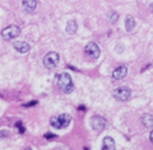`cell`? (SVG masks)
Wrapping results in <instances>:
<instances>
[{
    "instance_id": "21",
    "label": "cell",
    "mask_w": 153,
    "mask_h": 150,
    "mask_svg": "<svg viewBox=\"0 0 153 150\" xmlns=\"http://www.w3.org/2000/svg\"><path fill=\"white\" fill-rule=\"evenodd\" d=\"M150 10H152V11H153V2L150 4Z\"/></svg>"
},
{
    "instance_id": "17",
    "label": "cell",
    "mask_w": 153,
    "mask_h": 150,
    "mask_svg": "<svg viewBox=\"0 0 153 150\" xmlns=\"http://www.w3.org/2000/svg\"><path fill=\"white\" fill-rule=\"evenodd\" d=\"M44 137H46V139H51V138H54L55 137H56V135L54 134H52V133H50V132H48V133H46V134H44Z\"/></svg>"
},
{
    "instance_id": "6",
    "label": "cell",
    "mask_w": 153,
    "mask_h": 150,
    "mask_svg": "<svg viewBox=\"0 0 153 150\" xmlns=\"http://www.w3.org/2000/svg\"><path fill=\"white\" fill-rule=\"evenodd\" d=\"M20 34V28L16 25H10L1 31V36L4 40H11L18 37Z\"/></svg>"
},
{
    "instance_id": "8",
    "label": "cell",
    "mask_w": 153,
    "mask_h": 150,
    "mask_svg": "<svg viewBox=\"0 0 153 150\" xmlns=\"http://www.w3.org/2000/svg\"><path fill=\"white\" fill-rule=\"evenodd\" d=\"M22 4L25 13H32L37 7V0H22Z\"/></svg>"
},
{
    "instance_id": "15",
    "label": "cell",
    "mask_w": 153,
    "mask_h": 150,
    "mask_svg": "<svg viewBox=\"0 0 153 150\" xmlns=\"http://www.w3.org/2000/svg\"><path fill=\"white\" fill-rule=\"evenodd\" d=\"M118 18H119V15L117 13L114 11L111 12L110 15H109V21L111 23H115L118 20Z\"/></svg>"
},
{
    "instance_id": "4",
    "label": "cell",
    "mask_w": 153,
    "mask_h": 150,
    "mask_svg": "<svg viewBox=\"0 0 153 150\" xmlns=\"http://www.w3.org/2000/svg\"><path fill=\"white\" fill-rule=\"evenodd\" d=\"M131 89L128 87H120L113 92V97L119 101H126L131 97Z\"/></svg>"
},
{
    "instance_id": "14",
    "label": "cell",
    "mask_w": 153,
    "mask_h": 150,
    "mask_svg": "<svg viewBox=\"0 0 153 150\" xmlns=\"http://www.w3.org/2000/svg\"><path fill=\"white\" fill-rule=\"evenodd\" d=\"M78 29V25L75 20H70L67 22L66 31L68 34H73L76 32Z\"/></svg>"
},
{
    "instance_id": "18",
    "label": "cell",
    "mask_w": 153,
    "mask_h": 150,
    "mask_svg": "<svg viewBox=\"0 0 153 150\" xmlns=\"http://www.w3.org/2000/svg\"><path fill=\"white\" fill-rule=\"evenodd\" d=\"M8 135L7 131H0V138H4Z\"/></svg>"
},
{
    "instance_id": "16",
    "label": "cell",
    "mask_w": 153,
    "mask_h": 150,
    "mask_svg": "<svg viewBox=\"0 0 153 150\" xmlns=\"http://www.w3.org/2000/svg\"><path fill=\"white\" fill-rule=\"evenodd\" d=\"M16 126L18 128H19V132L21 133V134H22V133L25 132V128H23V126H22V123H21V122H18V123H16Z\"/></svg>"
},
{
    "instance_id": "22",
    "label": "cell",
    "mask_w": 153,
    "mask_h": 150,
    "mask_svg": "<svg viewBox=\"0 0 153 150\" xmlns=\"http://www.w3.org/2000/svg\"><path fill=\"white\" fill-rule=\"evenodd\" d=\"M25 150H32V149H31L30 147H28V148H26V149H25Z\"/></svg>"
},
{
    "instance_id": "19",
    "label": "cell",
    "mask_w": 153,
    "mask_h": 150,
    "mask_svg": "<svg viewBox=\"0 0 153 150\" xmlns=\"http://www.w3.org/2000/svg\"><path fill=\"white\" fill-rule=\"evenodd\" d=\"M37 103V101H31L30 103H28V104H25L24 105V106H27V107H28V106H31V105H36Z\"/></svg>"
},
{
    "instance_id": "13",
    "label": "cell",
    "mask_w": 153,
    "mask_h": 150,
    "mask_svg": "<svg viewBox=\"0 0 153 150\" xmlns=\"http://www.w3.org/2000/svg\"><path fill=\"white\" fill-rule=\"evenodd\" d=\"M125 26L127 31H131L135 27V21L131 15H127L125 19Z\"/></svg>"
},
{
    "instance_id": "10",
    "label": "cell",
    "mask_w": 153,
    "mask_h": 150,
    "mask_svg": "<svg viewBox=\"0 0 153 150\" xmlns=\"http://www.w3.org/2000/svg\"><path fill=\"white\" fill-rule=\"evenodd\" d=\"M116 146L114 139L111 137H105L103 139L102 150H115Z\"/></svg>"
},
{
    "instance_id": "12",
    "label": "cell",
    "mask_w": 153,
    "mask_h": 150,
    "mask_svg": "<svg viewBox=\"0 0 153 150\" xmlns=\"http://www.w3.org/2000/svg\"><path fill=\"white\" fill-rule=\"evenodd\" d=\"M141 123L146 128H153V115L150 114H145L141 117Z\"/></svg>"
},
{
    "instance_id": "23",
    "label": "cell",
    "mask_w": 153,
    "mask_h": 150,
    "mask_svg": "<svg viewBox=\"0 0 153 150\" xmlns=\"http://www.w3.org/2000/svg\"><path fill=\"white\" fill-rule=\"evenodd\" d=\"M85 150H89V149H87V148H85Z\"/></svg>"
},
{
    "instance_id": "11",
    "label": "cell",
    "mask_w": 153,
    "mask_h": 150,
    "mask_svg": "<svg viewBox=\"0 0 153 150\" xmlns=\"http://www.w3.org/2000/svg\"><path fill=\"white\" fill-rule=\"evenodd\" d=\"M13 48L20 53H26L29 51L30 46L27 43L23 41H16L13 43Z\"/></svg>"
},
{
    "instance_id": "7",
    "label": "cell",
    "mask_w": 153,
    "mask_h": 150,
    "mask_svg": "<svg viewBox=\"0 0 153 150\" xmlns=\"http://www.w3.org/2000/svg\"><path fill=\"white\" fill-rule=\"evenodd\" d=\"M85 52L92 58H97L100 55V49L98 45L94 42L88 43L85 47Z\"/></svg>"
},
{
    "instance_id": "9",
    "label": "cell",
    "mask_w": 153,
    "mask_h": 150,
    "mask_svg": "<svg viewBox=\"0 0 153 150\" xmlns=\"http://www.w3.org/2000/svg\"><path fill=\"white\" fill-rule=\"evenodd\" d=\"M127 72H128V70H127L126 67L122 65L118 67V68H117L113 72V73H112V77L114 79H116V80H120V79H123L126 76Z\"/></svg>"
},
{
    "instance_id": "1",
    "label": "cell",
    "mask_w": 153,
    "mask_h": 150,
    "mask_svg": "<svg viewBox=\"0 0 153 150\" xmlns=\"http://www.w3.org/2000/svg\"><path fill=\"white\" fill-rule=\"evenodd\" d=\"M72 117L68 114H61L59 116H54L51 117L49 123L53 128L56 129L67 128L71 122Z\"/></svg>"
},
{
    "instance_id": "2",
    "label": "cell",
    "mask_w": 153,
    "mask_h": 150,
    "mask_svg": "<svg viewBox=\"0 0 153 150\" xmlns=\"http://www.w3.org/2000/svg\"><path fill=\"white\" fill-rule=\"evenodd\" d=\"M58 86L61 91L66 94H70L74 89L73 81L70 75L67 73H63L58 79Z\"/></svg>"
},
{
    "instance_id": "5",
    "label": "cell",
    "mask_w": 153,
    "mask_h": 150,
    "mask_svg": "<svg viewBox=\"0 0 153 150\" xmlns=\"http://www.w3.org/2000/svg\"><path fill=\"white\" fill-rule=\"evenodd\" d=\"M91 125L95 131H102L108 127V122L102 117L94 116L91 119Z\"/></svg>"
},
{
    "instance_id": "20",
    "label": "cell",
    "mask_w": 153,
    "mask_h": 150,
    "mask_svg": "<svg viewBox=\"0 0 153 150\" xmlns=\"http://www.w3.org/2000/svg\"><path fill=\"white\" fill-rule=\"evenodd\" d=\"M149 138H150V140L153 143V131L150 133V135H149Z\"/></svg>"
},
{
    "instance_id": "3",
    "label": "cell",
    "mask_w": 153,
    "mask_h": 150,
    "mask_svg": "<svg viewBox=\"0 0 153 150\" xmlns=\"http://www.w3.org/2000/svg\"><path fill=\"white\" fill-rule=\"evenodd\" d=\"M60 57L58 53L55 52H50L43 58V64L48 69H53L59 63Z\"/></svg>"
}]
</instances>
